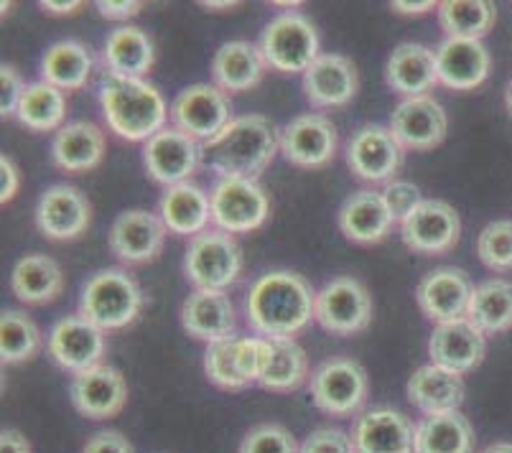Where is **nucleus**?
<instances>
[{"mask_svg":"<svg viewBox=\"0 0 512 453\" xmlns=\"http://www.w3.org/2000/svg\"><path fill=\"white\" fill-rule=\"evenodd\" d=\"M69 400L82 418L110 420L128 403V382L123 372L102 362L72 377Z\"/></svg>","mask_w":512,"mask_h":453,"instance_id":"aec40b11","label":"nucleus"},{"mask_svg":"<svg viewBox=\"0 0 512 453\" xmlns=\"http://www.w3.org/2000/svg\"><path fill=\"white\" fill-rule=\"evenodd\" d=\"M202 161V143L176 130L174 125H166L161 133H156L148 143H143V163H146L148 176L164 189L192 181Z\"/></svg>","mask_w":512,"mask_h":453,"instance_id":"f8f14e48","label":"nucleus"},{"mask_svg":"<svg viewBox=\"0 0 512 453\" xmlns=\"http://www.w3.org/2000/svg\"><path fill=\"white\" fill-rule=\"evenodd\" d=\"M467 319L484 336L505 334L512 329V280L490 278L474 286Z\"/></svg>","mask_w":512,"mask_h":453,"instance_id":"c9c22d12","label":"nucleus"},{"mask_svg":"<svg viewBox=\"0 0 512 453\" xmlns=\"http://www.w3.org/2000/svg\"><path fill=\"white\" fill-rule=\"evenodd\" d=\"M474 283L462 268L441 265L428 270L416 288V301L421 314L434 324L467 319Z\"/></svg>","mask_w":512,"mask_h":453,"instance_id":"f3484780","label":"nucleus"},{"mask_svg":"<svg viewBox=\"0 0 512 453\" xmlns=\"http://www.w3.org/2000/svg\"><path fill=\"white\" fill-rule=\"evenodd\" d=\"M166 224L146 209H128L118 214L110 227V252L123 265H146L164 250Z\"/></svg>","mask_w":512,"mask_h":453,"instance_id":"6ab92c4d","label":"nucleus"},{"mask_svg":"<svg viewBox=\"0 0 512 453\" xmlns=\"http://www.w3.org/2000/svg\"><path fill=\"white\" fill-rule=\"evenodd\" d=\"M434 56L439 84H444L449 90H477L490 77L492 56L482 41L444 39L434 49Z\"/></svg>","mask_w":512,"mask_h":453,"instance_id":"393cba45","label":"nucleus"},{"mask_svg":"<svg viewBox=\"0 0 512 453\" xmlns=\"http://www.w3.org/2000/svg\"><path fill=\"white\" fill-rule=\"evenodd\" d=\"M26 87H29V84L23 82L21 72H18L13 64H3V69H0V115H3V118L16 115Z\"/></svg>","mask_w":512,"mask_h":453,"instance_id":"49530a36","label":"nucleus"},{"mask_svg":"<svg viewBox=\"0 0 512 453\" xmlns=\"http://www.w3.org/2000/svg\"><path fill=\"white\" fill-rule=\"evenodd\" d=\"M304 95L311 107L319 110H332L344 107L355 100L357 87H360V74L355 62L344 54H321L304 74Z\"/></svg>","mask_w":512,"mask_h":453,"instance_id":"4be33fe9","label":"nucleus"},{"mask_svg":"<svg viewBox=\"0 0 512 453\" xmlns=\"http://www.w3.org/2000/svg\"><path fill=\"white\" fill-rule=\"evenodd\" d=\"M97 97L107 128L130 143H148L171 120V105L148 79L105 77Z\"/></svg>","mask_w":512,"mask_h":453,"instance_id":"7ed1b4c3","label":"nucleus"},{"mask_svg":"<svg viewBox=\"0 0 512 453\" xmlns=\"http://www.w3.org/2000/svg\"><path fill=\"white\" fill-rule=\"evenodd\" d=\"M44 347V336L36 321L18 308H8L0 316V362H31Z\"/></svg>","mask_w":512,"mask_h":453,"instance_id":"ea45409f","label":"nucleus"},{"mask_svg":"<svg viewBox=\"0 0 512 453\" xmlns=\"http://www.w3.org/2000/svg\"><path fill=\"white\" fill-rule=\"evenodd\" d=\"M82 453H136L128 438L118 431H100L85 443Z\"/></svg>","mask_w":512,"mask_h":453,"instance_id":"de8ad7c7","label":"nucleus"},{"mask_svg":"<svg viewBox=\"0 0 512 453\" xmlns=\"http://www.w3.org/2000/svg\"><path fill=\"white\" fill-rule=\"evenodd\" d=\"M383 199L398 224L403 222V219H406L408 214H411L413 209L423 202L421 189H418L416 184H411V181H403V179H395V181H390V184H385Z\"/></svg>","mask_w":512,"mask_h":453,"instance_id":"c03bdc74","label":"nucleus"},{"mask_svg":"<svg viewBox=\"0 0 512 453\" xmlns=\"http://www.w3.org/2000/svg\"><path fill=\"white\" fill-rule=\"evenodd\" d=\"M271 344V362L265 367L258 385L263 390L278 392V395L299 390L306 380H311L306 349L296 339H271Z\"/></svg>","mask_w":512,"mask_h":453,"instance_id":"58836bf2","label":"nucleus"},{"mask_svg":"<svg viewBox=\"0 0 512 453\" xmlns=\"http://www.w3.org/2000/svg\"><path fill=\"white\" fill-rule=\"evenodd\" d=\"M319 31L299 11L278 13L260 34V51L268 69L281 74H304L319 59Z\"/></svg>","mask_w":512,"mask_h":453,"instance_id":"423d86ee","label":"nucleus"},{"mask_svg":"<svg viewBox=\"0 0 512 453\" xmlns=\"http://www.w3.org/2000/svg\"><path fill=\"white\" fill-rule=\"evenodd\" d=\"M505 107H507V112H510V115H512V79H510V82H507V90H505Z\"/></svg>","mask_w":512,"mask_h":453,"instance_id":"4d7b16f0","label":"nucleus"},{"mask_svg":"<svg viewBox=\"0 0 512 453\" xmlns=\"http://www.w3.org/2000/svg\"><path fill=\"white\" fill-rule=\"evenodd\" d=\"M281 153V133L265 115H240L204 146V158L217 179H258Z\"/></svg>","mask_w":512,"mask_h":453,"instance_id":"f03ea898","label":"nucleus"},{"mask_svg":"<svg viewBox=\"0 0 512 453\" xmlns=\"http://www.w3.org/2000/svg\"><path fill=\"white\" fill-rule=\"evenodd\" d=\"M107 151L105 133L90 120H72L51 140V163L64 174H87L102 163Z\"/></svg>","mask_w":512,"mask_h":453,"instance_id":"bb28decb","label":"nucleus"},{"mask_svg":"<svg viewBox=\"0 0 512 453\" xmlns=\"http://www.w3.org/2000/svg\"><path fill=\"white\" fill-rule=\"evenodd\" d=\"M390 8H393V13H400V16H423V13L434 11V8H439V6H436V3H431V0H421V3L395 0V3H390Z\"/></svg>","mask_w":512,"mask_h":453,"instance_id":"864d4df0","label":"nucleus"},{"mask_svg":"<svg viewBox=\"0 0 512 453\" xmlns=\"http://www.w3.org/2000/svg\"><path fill=\"white\" fill-rule=\"evenodd\" d=\"M153 64H156V46L143 28L123 23L107 34L105 49H102L105 77L146 79Z\"/></svg>","mask_w":512,"mask_h":453,"instance_id":"cd10ccee","label":"nucleus"},{"mask_svg":"<svg viewBox=\"0 0 512 453\" xmlns=\"http://www.w3.org/2000/svg\"><path fill=\"white\" fill-rule=\"evenodd\" d=\"M0 453H31V443L26 441L21 431L6 428V431L0 433Z\"/></svg>","mask_w":512,"mask_h":453,"instance_id":"3c124183","label":"nucleus"},{"mask_svg":"<svg viewBox=\"0 0 512 453\" xmlns=\"http://www.w3.org/2000/svg\"><path fill=\"white\" fill-rule=\"evenodd\" d=\"M400 237L408 250L418 252V255H444L459 245L462 219L444 199H423L400 222Z\"/></svg>","mask_w":512,"mask_h":453,"instance_id":"ddd939ff","label":"nucleus"},{"mask_svg":"<svg viewBox=\"0 0 512 453\" xmlns=\"http://www.w3.org/2000/svg\"><path fill=\"white\" fill-rule=\"evenodd\" d=\"M245 268L242 247L222 230H207L186 245L184 275L194 291H230Z\"/></svg>","mask_w":512,"mask_h":453,"instance_id":"39448f33","label":"nucleus"},{"mask_svg":"<svg viewBox=\"0 0 512 453\" xmlns=\"http://www.w3.org/2000/svg\"><path fill=\"white\" fill-rule=\"evenodd\" d=\"M232 120L230 95L214 82L189 84L171 102V125L202 146L212 143Z\"/></svg>","mask_w":512,"mask_h":453,"instance_id":"1a4fd4ad","label":"nucleus"},{"mask_svg":"<svg viewBox=\"0 0 512 453\" xmlns=\"http://www.w3.org/2000/svg\"><path fill=\"white\" fill-rule=\"evenodd\" d=\"M95 72V56L82 41H57L46 49L41 59V79L62 92H77L87 87Z\"/></svg>","mask_w":512,"mask_h":453,"instance_id":"72a5a7b5","label":"nucleus"},{"mask_svg":"<svg viewBox=\"0 0 512 453\" xmlns=\"http://www.w3.org/2000/svg\"><path fill=\"white\" fill-rule=\"evenodd\" d=\"M487 354V336L469 319L446 321L436 324L428 339V357L444 370L467 375L477 370Z\"/></svg>","mask_w":512,"mask_h":453,"instance_id":"5701e85b","label":"nucleus"},{"mask_svg":"<svg viewBox=\"0 0 512 453\" xmlns=\"http://www.w3.org/2000/svg\"><path fill=\"white\" fill-rule=\"evenodd\" d=\"M390 130L406 151H434L449 133V115L431 95L406 97L390 115Z\"/></svg>","mask_w":512,"mask_h":453,"instance_id":"a211bd4d","label":"nucleus"},{"mask_svg":"<svg viewBox=\"0 0 512 453\" xmlns=\"http://www.w3.org/2000/svg\"><path fill=\"white\" fill-rule=\"evenodd\" d=\"M46 352L64 372L79 375V372H87L102 364V357L107 352L105 331L97 329L79 314L64 316L49 329Z\"/></svg>","mask_w":512,"mask_h":453,"instance_id":"4468645a","label":"nucleus"},{"mask_svg":"<svg viewBox=\"0 0 512 453\" xmlns=\"http://www.w3.org/2000/svg\"><path fill=\"white\" fill-rule=\"evenodd\" d=\"M97 13L107 21H125L136 18L143 11L141 0H97L95 3Z\"/></svg>","mask_w":512,"mask_h":453,"instance_id":"09e8293b","label":"nucleus"},{"mask_svg":"<svg viewBox=\"0 0 512 453\" xmlns=\"http://www.w3.org/2000/svg\"><path fill=\"white\" fill-rule=\"evenodd\" d=\"M11 291L26 306H46L64 291L62 265L49 255H23L11 270Z\"/></svg>","mask_w":512,"mask_h":453,"instance_id":"473e14b6","label":"nucleus"},{"mask_svg":"<svg viewBox=\"0 0 512 453\" xmlns=\"http://www.w3.org/2000/svg\"><path fill=\"white\" fill-rule=\"evenodd\" d=\"M406 392L413 408L421 410L423 415L449 413V410H459L464 403L462 375L444 370L434 362L423 364L413 372Z\"/></svg>","mask_w":512,"mask_h":453,"instance_id":"2f4dec72","label":"nucleus"},{"mask_svg":"<svg viewBox=\"0 0 512 453\" xmlns=\"http://www.w3.org/2000/svg\"><path fill=\"white\" fill-rule=\"evenodd\" d=\"M309 390L311 400L321 413L332 418H352L367 403L370 380L357 359L332 357L311 372Z\"/></svg>","mask_w":512,"mask_h":453,"instance_id":"6e6552de","label":"nucleus"},{"mask_svg":"<svg viewBox=\"0 0 512 453\" xmlns=\"http://www.w3.org/2000/svg\"><path fill=\"white\" fill-rule=\"evenodd\" d=\"M36 230L54 242H69L85 235L92 224V204L77 186L54 184L39 196L34 209Z\"/></svg>","mask_w":512,"mask_h":453,"instance_id":"dca6fc26","label":"nucleus"},{"mask_svg":"<svg viewBox=\"0 0 512 453\" xmlns=\"http://www.w3.org/2000/svg\"><path fill=\"white\" fill-rule=\"evenodd\" d=\"M242 311L255 336L296 339V334L316 321V291L301 273L271 270L245 293Z\"/></svg>","mask_w":512,"mask_h":453,"instance_id":"f257e3e1","label":"nucleus"},{"mask_svg":"<svg viewBox=\"0 0 512 453\" xmlns=\"http://www.w3.org/2000/svg\"><path fill=\"white\" fill-rule=\"evenodd\" d=\"M339 230L355 245H377L393 232L395 217L383 199V191L360 189L349 194L337 214Z\"/></svg>","mask_w":512,"mask_h":453,"instance_id":"a878e982","label":"nucleus"},{"mask_svg":"<svg viewBox=\"0 0 512 453\" xmlns=\"http://www.w3.org/2000/svg\"><path fill=\"white\" fill-rule=\"evenodd\" d=\"M299 443L281 423H260L240 441L237 453H299Z\"/></svg>","mask_w":512,"mask_h":453,"instance_id":"37998d69","label":"nucleus"},{"mask_svg":"<svg viewBox=\"0 0 512 453\" xmlns=\"http://www.w3.org/2000/svg\"><path fill=\"white\" fill-rule=\"evenodd\" d=\"M209 202H212L214 230H222L232 237L260 230L271 217V196L258 179H237V176L217 179L209 191Z\"/></svg>","mask_w":512,"mask_h":453,"instance_id":"0eeeda50","label":"nucleus"},{"mask_svg":"<svg viewBox=\"0 0 512 453\" xmlns=\"http://www.w3.org/2000/svg\"><path fill=\"white\" fill-rule=\"evenodd\" d=\"M299 453H357L352 436L342 431V428H316L304 443H301Z\"/></svg>","mask_w":512,"mask_h":453,"instance_id":"a18cd8bd","label":"nucleus"},{"mask_svg":"<svg viewBox=\"0 0 512 453\" xmlns=\"http://www.w3.org/2000/svg\"><path fill=\"white\" fill-rule=\"evenodd\" d=\"M82 6H85L82 0H67V3L64 0H41L39 3L41 11L49 13V16H74V13L82 11Z\"/></svg>","mask_w":512,"mask_h":453,"instance_id":"603ef678","label":"nucleus"},{"mask_svg":"<svg viewBox=\"0 0 512 453\" xmlns=\"http://www.w3.org/2000/svg\"><path fill=\"white\" fill-rule=\"evenodd\" d=\"M385 82L390 90L403 95V100L428 95V90H434L439 84L434 51L413 41L395 46L385 64Z\"/></svg>","mask_w":512,"mask_h":453,"instance_id":"7c9ffc66","label":"nucleus"},{"mask_svg":"<svg viewBox=\"0 0 512 453\" xmlns=\"http://www.w3.org/2000/svg\"><path fill=\"white\" fill-rule=\"evenodd\" d=\"M349 171L367 184H390L398 176L406 148L400 146L390 125H362L349 135L344 148Z\"/></svg>","mask_w":512,"mask_h":453,"instance_id":"9b49d317","label":"nucleus"},{"mask_svg":"<svg viewBox=\"0 0 512 453\" xmlns=\"http://www.w3.org/2000/svg\"><path fill=\"white\" fill-rule=\"evenodd\" d=\"M339 151V133L332 118L304 112L281 130V156L296 168H324Z\"/></svg>","mask_w":512,"mask_h":453,"instance_id":"2eb2a0df","label":"nucleus"},{"mask_svg":"<svg viewBox=\"0 0 512 453\" xmlns=\"http://www.w3.org/2000/svg\"><path fill=\"white\" fill-rule=\"evenodd\" d=\"M482 453H512V443H492Z\"/></svg>","mask_w":512,"mask_h":453,"instance_id":"6e6d98bb","label":"nucleus"},{"mask_svg":"<svg viewBox=\"0 0 512 453\" xmlns=\"http://www.w3.org/2000/svg\"><path fill=\"white\" fill-rule=\"evenodd\" d=\"M16 120L26 130L34 133H51L62 130L67 120V92L57 90L54 84L31 82L21 97V105L16 110Z\"/></svg>","mask_w":512,"mask_h":453,"instance_id":"e433bc0d","label":"nucleus"},{"mask_svg":"<svg viewBox=\"0 0 512 453\" xmlns=\"http://www.w3.org/2000/svg\"><path fill=\"white\" fill-rule=\"evenodd\" d=\"M181 326L204 344L237 336V311L225 291H194L181 303Z\"/></svg>","mask_w":512,"mask_h":453,"instance_id":"b1692460","label":"nucleus"},{"mask_svg":"<svg viewBox=\"0 0 512 453\" xmlns=\"http://www.w3.org/2000/svg\"><path fill=\"white\" fill-rule=\"evenodd\" d=\"M474 428L459 410L423 415L416 423V453H472Z\"/></svg>","mask_w":512,"mask_h":453,"instance_id":"f704fd0d","label":"nucleus"},{"mask_svg":"<svg viewBox=\"0 0 512 453\" xmlns=\"http://www.w3.org/2000/svg\"><path fill=\"white\" fill-rule=\"evenodd\" d=\"M316 321L334 336L362 334L372 324V296L352 275H337L316 291Z\"/></svg>","mask_w":512,"mask_h":453,"instance_id":"9d476101","label":"nucleus"},{"mask_svg":"<svg viewBox=\"0 0 512 453\" xmlns=\"http://www.w3.org/2000/svg\"><path fill=\"white\" fill-rule=\"evenodd\" d=\"M436 11L446 39L482 41L497 21V8L490 0H444Z\"/></svg>","mask_w":512,"mask_h":453,"instance_id":"4c0bfd02","label":"nucleus"},{"mask_svg":"<svg viewBox=\"0 0 512 453\" xmlns=\"http://www.w3.org/2000/svg\"><path fill=\"white\" fill-rule=\"evenodd\" d=\"M158 217L166 224V230L179 237H197L209 230L212 222V202L209 194L194 181H184L164 189L158 199Z\"/></svg>","mask_w":512,"mask_h":453,"instance_id":"c85d7f7f","label":"nucleus"},{"mask_svg":"<svg viewBox=\"0 0 512 453\" xmlns=\"http://www.w3.org/2000/svg\"><path fill=\"white\" fill-rule=\"evenodd\" d=\"M21 189V171L8 156H0V204L6 207Z\"/></svg>","mask_w":512,"mask_h":453,"instance_id":"8fccbe9b","label":"nucleus"},{"mask_svg":"<svg viewBox=\"0 0 512 453\" xmlns=\"http://www.w3.org/2000/svg\"><path fill=\"white\" fill-rule=\"evenodd\" d=\"M199 6H204L207 8V11H227V8H237L240 6V3H199Z\"/></svg>","mask_w":512,"mask_h":453,"instance_id":"5fc2aeb1","label":"nucleus"},{"mask_svg":"<svg viewBox=\"0 0 512 453\" xmlns=\"http://www.w3.org/2000/svg\"><path fill=\"white\" fill-rule=\"evenodd\" d=\"M143 298L138 280L125 268L97 270L79 293V316L97 329L120 331L141 316Z\"/></svg>","mask_w":512,"mask_h":453,"instance_id":"20e7f679","label":"nucleus"},{"mask_svg":"<svg viewBox=\"0 0 512 453\" xmlns=\"http://www.w3.org/2000/svg\"><path fill=\"white\" fill-rule=\"evenodd\" d=\"M263 51L250 41H227L212 56V82L227 95L255 90L265 77Z\"/></svg>","mask_w":512,"mask_h":453,"instance_id":"c756f323","label":"nucleus"},{"mask_svg":"<svg viewBox=\"0 0 512 453\" xmlns=\"http://www.w3.org/2000/svg\"><path fill=\"white\" fill-rule=\"evenodd\" d=\"M477 255L495 273L512 270V219H495L479 232Z\"/></svg>","mask_w":512,"mask_h":453,"instance_id":"79ce46f5","label":"nucleus"},{"mask_svg":"<svg viewBox=\"0 0 512 453\" xmlns=\"http://www.w3.org/2000/svg\"><path fill=\"white\" fill-rule=\"evenodd\" d=\"M204 372H207V380L220 390H245L248 380L240 375V367H237V336L225 339V342L207 344V352H204Z\"/></svg>","mask_w":512,"mask_h":453,"instance_id":"a19ab883","label":"nucleus"},{"mask_svg":"<svg viewBox=\"0 0 512 453\" xmlns=\"http://www.w3.org/2000/svg\"><path fill=\"white\" fill-rule=\"evenodd\" d=\"M357 453H416V426L395 408H370L352 426Z\"/></svg>","mask_w":512,"mask_h":453,"instance_id":"412c9836","label":"nucleus"}]
</instances>
